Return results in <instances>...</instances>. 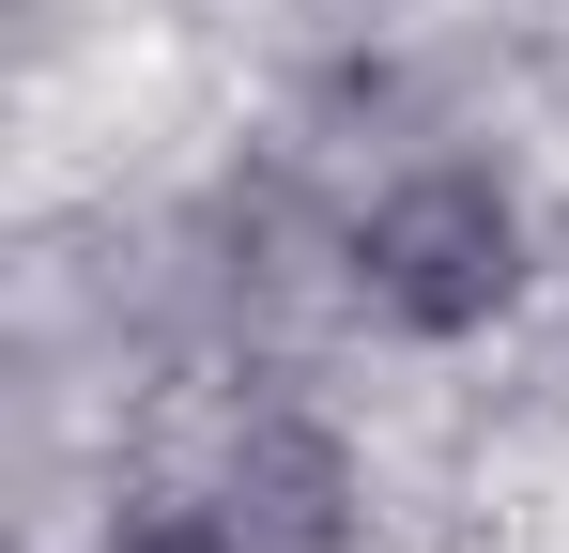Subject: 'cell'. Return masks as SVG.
<instances>
[{"label":"cell","instance_id":"cell-2","mask_svg":"<svg viewBox=\"0 0 569 553\" xmlns=\"http://www.w3.org/2000/svg\"><path fill=\"white\" fill-rule=\"evenodd\" d=\"M139 553H262L247 523H170V539H139Z\"/></svg>","mask_w":569,"mask_h":553},{"label":"cell","instance_id":"cell-1","mask_svg":"<svg viewBox=\"0 0 569 553\" xmlns=\"http://www.w3.org/2000/svg\"><path fill=\"white\" fill-rule=\"evenodd\" d=\"M355 276H370L385 323H416V339H462L508 308V276H523V231H508V200L477 170H416L385 200L370 231H355Z\"/></svg>","mask_w":569,"mask_h":553}]
</instances>
